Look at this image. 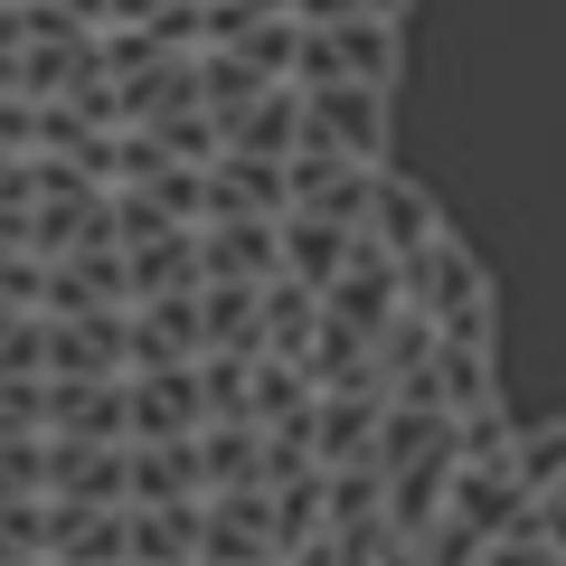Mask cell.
I'll return each mask as SVG.
<instances>
[{
	"label": "cell",
	"instance_id": "8fae6325",
	"mask_svg": "<svg viewBox=\"0 0 566 566\" xmlns=\"http://www.w3.org/2000/svg\"><path fill=\"white\" fill-rule=\"evenodd\" d=\"M453 463H463V453H416V463L387 472V528H397V538H416L424 520H444V482H453Z\"/></svg>",
	"mask_w": 566,
	"mask_h": 566
},
{
	"label": "cell",
	"instance_id": "ac0fdd59",
	"mask_svg": "<svg viewBox=\"0 0 566 566\" xmlns=\"http://www.w3.org/2000/svg\"><path fill=\"white\" fill-rule=\"evenodd\" d=\"M283 566H340V557H331V538H303V547H283Z\"/></svg>",
	"mask_w": 566,
	"mask_h": 566
},
{
	"label": "cell",
	"instance_id": "e0dca14e",
	"mask_svg": "<svg viewBox=\"0 0 566 566\" xmlns=\"http://www.w3.org/2000/svg\"><path fill=\"white\" fill-rule=\"evenodd\" d=\"M528 520H538V538L566 557V482H547V491H528Z\"/></svg>",
	"mask_w": 566,
	"mask_h": 566
},
{
	"label": "cell",
	"instance_id": "277c9868",
	"mask_svg": "<svg viewBox=\"0 0 566 566\" xmlns=\"http://www.w3.org/2000/svg\"><path fill=\"white\" fill-rule=\"evenodd\" d=\"M444 510L472 528V538H510V528L528 520V482L510 472V453H501V463H453Z\"/></svg>",
	"mask_w": 566,
	"mask_h": 566
},
{
	"label": "cell",
	"instance_id": "3957f363",
	"mask_svg": "<svg viewBox=\"0 0 566 566\" xmlns=\"http://www.w3.org/2000/svg\"><path fill=\"white\" fill-rule=\"evenodd\" d=\"M39 322H48V378H123V303L39 312Z\"/></svg>",
	"mask_w": 566,
	"mask_h": 566
},
{
	"label": "cell",
	"instance_id": "ba28073f",
	"mask_svg": "<svg viewBox=\"0 0 566 566\" xmlns=\"http://www.w3.org/2000/svg\"><path fill=\"white\" fill-rule=\"evenodd\" d=\"M48 434L123 444V378H48Z\"/></svg>",
	"mask_w": 566,
	"mask_h": 566
},
{
	"label": "cell",
	"instance_id": "4fadbf2b",
	"mask_svg": "<svg viewBox=\"0 0 566 566\" xmlns=\"http://www.w3.org/2000/svg\"><path fill=\"white\" fill-rule=\"evenodd\" d=\"M264 491H274V557L303 547V538H322V463L283 472V482H264Z\"/></svg>",
	"mask_w": 566,
	"mask_h": 566
},
{
	"label": "cell",
	"instance_id": "2e32d148",
	"mask_svg": "<svg viewBox=\"0 0 566 566\" xmlns=\"http://www.w3.org/2000/svg\"><path fill=\"white\" fill-rule=\"evenodd\" d=\"M0 434H48V378H0Z\"/></svg>",
	"mask_w": 566,
	"mask_h": 566
},
{
	"label": "cell",
	"instance_id": "9c48e42d",
	"mask_svg": "<svg viewBox=\"0 0 566 566\" xmlns=\"http://www.w3.org/2000/svg\"><path fill=\"white\" fill-rule=\"evenodd\" d=\"M123 501H142V510L199 501V463H189V434H170V444H123Z\"/></svg>",
	"mask_w": 566,
	"mask_h": 566
},
{
	"label": "cell",
	"instance_id": "7c38bea8",
	"mask_svg": "<svg viewBox=\"0 0 566 566\" xmlns=\"http://www.w3.org/2000/svg\"><path fill=\"white\" fill-rule=\"evenodd\" d=\"M434 227H444V218H434V199H424L416 180H397V170H378V199H368V237H378L387 255H416Z\"/></svg>",
	"mask_w": 566,
	"mask_h": 566
},
{
	"label": "cell",
	"instance_id": "5bb4252c",
	"mask_svg": "<svg viewBox=\"0 0 566 566\" xmlns=\"http://www.w3.org/2000/svg\"><path fill=\"white\" fill-rule=\"evenodd\" d=\"M453 444H463V463H501V453L520 444V424H510L501 397H482V406H463V416H453Z\"/></svg>",
	"mask_w": 566,
	"mask_h": 566
},
{
	"label": "cell",
	"instance_id": "d6986e66",
	"mask_svg": "<svg viewBox=\"0 0 566 566\" xmlns=\"http://www.w3.org/2000/svg\"><path fill=\"white\" fill-rule=\"evenodd\" d=\"M237 566H283V557H274V547H264V557H237Z\"/></svg>",
	"mask_w": 566,
	"mask_h": 566
},
{
	"label": "cell",
	"instance_id": "7a4b0ae2",
	"mask_svg": "<svg viewBox=\"0 0 566 566\" xmlns=\"http://www.w3.org/2000/svg\"><path fill=\"white\" fill-rule=\"evenodd\" d=\"M293 151H340V161H387V85H303V142Z\"/></svg>",
	"mask_w": 566,
	"mask_h": 566
},
{
	"label": "cell",
	"instance_id": "8992f818",
	"mask_svg": "<svg viewBox=\"0 0 566 566\" xmlns=\"http://www.w3.org/2000/svg\"><path fill=\"white\" fill-rule=\"evenodd\" d=\"M48 491H57V501H95V510H123V444L48 434Z\"/></svg>",
	"mask_w": 566,
	"mask_h": 566
},
{
	"label": "cell",
	"instance_id": "30bf717a",
	"mask_svg": "<svg viewBox=\"0 0 566 566\" xmlns=\"http://www.w3.org/2000/svg\"><path fill=\"white\" fill-rule=\"evenodd\" d=\"M199 349H264V283H199Z\"/></svg>",
	"mask_w": 566,
	"mask_h": 566
},
{
	"label": "cell",
	"instance_id": "52a82bcc",
	"mask_svg": "<svg viewBox=\"0 0 566 566\" xmlns=\"http://www.w3.org/2000/svg\"><path fill=\"white\" fill-rule=\"evenodd\" d=\"M274 274V218H208L199 227V283H264Z\"/></svg>",
	"mask_w": 566,
	"mask_h": 566
},
{
	"label": "cell",
	"instance_id": "5b68a950",
	"mask_svg": "<svg viewBox=\"0 0 566 566\" xmlns=\"http://www.w3.org/2000/svg\"><path fill=\"white\" fill-rule=\"evenodd\" d=\"M349 245H359V227L312 218V208H283V218H274V274H293V283H312V293H322V283L349 264Z\"/></svg>",
	"mask_w": 566,
	"mask_h": 566
},
{
	"label": "cell",
	"instance_id": "6da1fadb",
	"mask_svg": "<svg viewBox=\"0 0 566 566\" xmlns=\"http://www.w3.org/2000/svg\"><path fill=\"white\" fill-rule=\"evenodd\" d=\"M397 264H406V303L444 331V340H491V274L472 264V245L453 237V227H434V237H424L416 255H397Z\"/></svg>",
	"mask_w": 566,
	"mask_h": 566
},
{
	"label": "cell",
	"instance_id": "ffe728a7",
	"mask_svg": "<svg viewBox=\"0 0 566 566\" xmlns=\"http://www.w3.org/2000/svg\"><path fill=\"white\" fill-rule=\"evenodd\" d=\"M48 566H57V557H48Z\"/></svg>",
	"mask_w": 566,
	"mask_h": 566
},
{
	"label": "cell",
	"instance_id": "9a60e30c",
	"mask_svg": "<svg viewBox=\"0 0 566 566\" xmlns=\"http://www.w3.org/2000/svg\"><path fill=\"white\" fill-rule=\"evenodd\" d=\"M510 472H520L528 491L566 482V416H557V424H520V444H510Z\"/></svg>",
	"mask_w": 566,
	"mask_h": 566
}]
</instances>
